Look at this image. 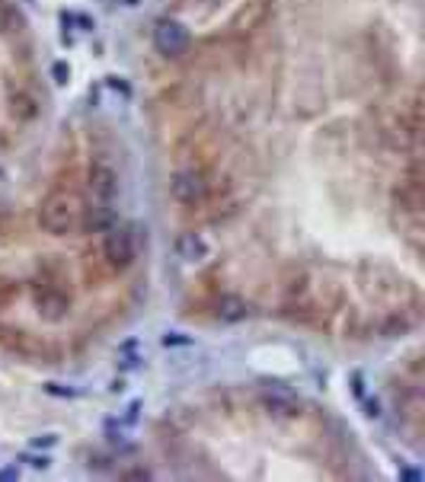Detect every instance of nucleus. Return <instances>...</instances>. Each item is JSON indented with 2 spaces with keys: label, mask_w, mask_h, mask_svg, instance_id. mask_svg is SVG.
<instances>
[{
  "label": "nucleus",
  "mask_w": 425,
  "mask_h": 482,
  "mask_svg": "<svg viewBox=\"0 0 425 482\" xmlns=\"http://www.w3.org/2000/svg\"><path fill=\"white\" fill-rule=\"evenodd\" d=\"M84 208L87 205L80 201V195L74 189H55L39 205V224H42V230H49L55 236L74 234V230H80V221H84Z\"/></svg>",
  "instance_id": "nucleus-1"
},
{
  "label": "nucleus",
  "mask_w": 425,
  "mask_h": 482,
  "mask_svg": "<svg viewBox=\"0 0 425 482\" xmlns=\"http://www.w3.org/2000/svg\"><path fill=\"white\" fill-rule=\"evenodd\" d=\"M138 249H141L138 227H112V230H106L99 255H103L109 272H125L128 265L138 259Z\"/></svg>",
  "instance_id": "nucleus-2"
},
{
  "label": "nucleus",
  "mask_w": 425,
  "mask_h": 482,
  "mask_svg": "<svg viewBox=\"0 0 425 482\" xmlns=\"http://www.w3.org/2000/svg\"><path fill=\"white\" fill-rule=\"evenodd\" d=\"M211 192H215V186H211V172L205 170V166H186V170H179L170 179V195H173L179 205H205V201L211 198Z\"/></svg>",
  "instance_id": "nucleus-3"
},
{
  "label": "nucleus",
  "mask_w": 425,
  "mask_h": 482,
  "mask_svg": "<svg viewBox=\"0 0 425 482\" xmlns=\"http://www.w3.org/2000/svg\"><path fill=\"white\" fill-rule=\"evenodd\" d=\"M32 300H35L39 317L49 319V323H61L70 313V294L58 281H35Z\"/></svg>",
  "instance_id": "nucleus-4"
},
{
  "label": "nucleus",
  "mask_w": 425,
  "mask_h": 482,
  "mask_svg": "<svg viewBox=\"0 0 425 482\" xmlns=\"http://www.w3.org/2000/svg\"><path fill=\"white\" fill-rule=\"evenodd\" d=\"M189 29L179 20H160L153 26V49L167 58H179L189 51Z\"/></svg>",
  "instance_id": "nucleus-5"
},
{
  "label": "nucleus",
  "mask_w": 425,
  "mask_h": 482,
  "mask_svg": "<svg viewBox=\"0 0 425 482\" xmlns=\"http://www.w3.org/2000/svg\"><path fill=\"white\" fill-rule=\"evenodd\" d=\"M272 7H275V0H243V4L234 10V16H230V32L234 35L256 32V29L269 20Z\"/></svg>",
  "instance_id": "nucleus-6"
},
{
  "label": "nucleus",
  "mask_w": 425,
  "mask_h": 482,
  "mask_svg": "<svg viewBox=\"0 0 425 482\" xmlns=\"http://www.w3.org/2000/svg\"><path fill=\"white\" fill-rule=\"evenodd\" d=\"M87 192L96 205H109L119 195V172L106 163H93L90 172H87Z\"/></svg>",
  "instance_id": "nucleus-7"
},
{
  "label": "nucleus",
  "mask_w": 425,
  "mask_h": 482,
  "mask_svg": "<svg viewBox=\"0 0 425 482\" xmlns=\"http://www.w3.org/2000/svg\"><path fill=\"white\" fill-rule=\"evenodd\" d=\"M250 313H253L250 300L240 294H221L215 300V319H221V323H243Z\"/></svg>",
  "instance_id": "nucleus-8"
},
{
  "label": "nucleus",
  "mask_w": 425,
  "mask_h": 482,
  "mask_svg": "<svg viewBox=\"0 0 425 482\" xmlns=\"http://www.w3.org/2000/svg\"><path fill=\"white\" fill-rule=\"evenodd\" d=\"M176 255L186 262H202L208 255V240L198 230H186V234L176 236Z\"/></svg>",
  "instance_id": "nucleus-9"
},
{
  "label": "nucleus",
  "mask_w": 425,
  "mask_h": 482,
  "mask_svg": "<svg viewBox=\"0 0 425 482\" xmlns=\"http://www.w3.org/2000/svg\"><path fill=\"white\" fill-rule=\"evenodd\" d=\"M115 227V214H112L109 205H87L84 208V221H80V230H90V234H106V230Z\"/></svg>",
  "instance_id": "nucleus-10"
},
{
  "label": "nucleus",
  "mask_w": 425,
  "mask_h": 482,
  "mask_svg": "<svg viewBox=\"0 0 425 482\" xmlns=\"http://www.w3.org/2000/svg\"><path fill=\"white\" fill-rule=\"evenodd\" d=\"M7 106H10V115L23 125L32 122V118L39 115V99H35V93H29V90H13Z\"/></svg>",
  "instance_id": "nucleus-11"
},
{
  "label": "nucleus",
  "mask_w": 425,
  "mask_h": 482,
  "mask_svg": "<svg viewBox=\"0 0 425 482\" xmlns=\"http://www.w3.org/2000/svg\"><path fill=\"white\" fill-rule=\"evenodd\" d=\"M262 406L272 419H298L300 415V406L291 400V396H285V393H269V396L262 400Z\"/></svg>",
  "instance_id": "nucleus-12"
},
{
  "label": "nucleus",
  "mask_w": 425,
  "mask_h": 482,
  "mask_svg": "<svg viewBox=\"0 0 425 482\" xmlns=\"http://www.w3.org/2000/svg\"><path fill=\"white\" fill-rule=\"evenodd\" d=\"M0 32L4 35H23L26 32V16H23L20 7H13V4H7V7H0Z\"/></svg>",
  "instance_id": "nucleus-13"
},
{
  "label": "nucleus",
  "mask_w": 425,
  "mask_h": 482,
  "mask_svg": "<svg viewBox=\"0 0 425 482\" xmlns=\"http://www.w3.org/2000/svg\"><path fill=\"white\" fill-rule=\"evenodd\" d=\"M410 326H412V317L400 307V310H393L391 317H383V323L377 326V329H381L383 336H403V332H410Z\"/></svg>",
  "instance_id": "nucleus-14"
},
{
  "label": "nucleus",
  "mask_w": 425,
  "mask_h": 482,
  "mask_svg": "<svg viewBox=\"0 0 425 482\" xmlns=\"http://www.w3.org/2000/svg\"><path fill=\"white\" fill-rule=\"evenodd\" d=\"M16 297H20V288H16V281H10V278H0V310H4V307H10Z\"/></svg>",
  "instance_id": "nucleus-15"
},
{
  "label": "nucleus",
  "mask_w": 425,
  "mask_h": 482,
  "mask_svg": "<svg viewBox=\"0 0 425 482\" xmlns=\"http://www.w3.org/2000/svg\"><path fill=\"white\" fill-rule=\"evenodd\" d=\"M23 460H29L32 467H49V457H23Z\"/></svg>",
  "instance_id": "nucleus-16"
},
{
  "label": "nucleus",
  "mask_w": 425,
  "mask_h": 482,
  "mask_svg": "<svg viewBox=\"0 0 425 482\" xmlns=\"http://www.w3.org/2000/svg\"><path fill=\"white\" fill-rule=\"evenodd\" d=\"M20 476V469L16 467H10V469H0V479H16Z\"/></svg>",
  "instance_id": "nucleus-17"
},
{
  "label": "nucleus",
  "mask_w": 425,
  "mask_h": 482,
  "mask_svg": "<svg viewBox=\"0 0 425 482\" xmlns=\"http://www.w3.org/2000/svg\"><path fill=\"white\" fill-rule=\"evenodd\" d=\"M196 4H202V7H215L217 0H196Z\"/></svg>",
  "instance_id": "nucleus-18"
}]
</instances>
